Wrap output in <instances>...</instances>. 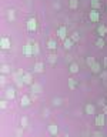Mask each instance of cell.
<instances>
[{
    "label": "cell",
    "mask_w": 107,
    "mask_h": 137,
    "mask_svg": "<svg viewBox=\"0 0 107 137\" xmlns=\"http://www.w3.org/2000/svg\"><path fill=\"white\" fill-rule=\"evenodd\" d=\"M104 123H106V119H104V114H98V116H96V120H94V124L97 126V127H103Z\"/></svg>",
    "instance_id": "277c9868"
},
{
    "label": "cell",
    "mask_w": 107,
    "mask_h": 137,
    "mask_svg": "<svg viewBox=\"0 0 107 137\" xmlns=\"http://www.w3.org/2000/svg\"><path fill=\"white\" fill-rule=\"evenodd\" d=\"M101 79H103V80H106V79H107V71H106V70L101 71Z\"/></svg>",
    "instance_id": "1f68e13d"
},
{
    "label": "cell",
    "mask_w": 107,
    "mask_h": 137,
    "mask_svg": "<svg viewBox=\"0 0 107 137\" xmlns=\"http://www.w3.org/2000/svg\"><path fill=\"white\" fill-rule=\"evenodd\" d=\"M27 124H29L27 117H21V120H20V126H21L23 128H24V127H27Z\"/></svg>",
    "instance_id": "7402d4cb"
},
{
    "label": "cell",
    "mask_w": 107,
    "mask_h": 137,
    "mask_svg": "<svg viewBox=\"0 0 107 137\" xmlns=\"http://www.w3.org/2000/svg\"><path fill=\"white\" fill-rule=\"evenodd\" d=\"M71 40H73V42H77V40H79V33H73V34H71Z\"/></svg>",
    "instance_id": "83f0119b"
},
{
    "label": "cell",
    "mask_w": 107,
    "mask_h": 137,
    "mask_svg": "<svg viewBox=\"0 0 107 137\" xmlns=\"http://www.w3.org/2000/svg\"><path fill=\"white\" fill-rule=\"evenodd\" d=\"M43 70H44V64H43L42 61H37V63L34 64V71H37V73H42Z\"/></svg>",
    "instance_id": "8fae6325"
},
{
    "label": "cell",
    "mask_w": 107,
    "mask_h": 137,
    "mask_svg": "<svg viewBox=\"0 0 107 137\" xmlns=\"http://www.w3.org/2000/svg\"><path fill=\"white\" fill-rule=\"evenodd\" d=\"M54 103H56V106H60L61 100H60V99H54Z\"/></svg>",
    "instance_id": "d6a6232c"
},
{
    "label": "cell",
    "mask_w": 107,
    "mask_h": 137,
    "mask_svg": "<svg viewBox=\"0 0 107 137\" xmlns=\"http://www.w3.org/2000/svg\"><path fill=\"white\" fill-rule=\"evenodd\" d=\"M96 46H97V47H104V40H103V37H98L97 40H96Z\"/></svg>",
    "instance_id": "44dd1931"
},
{
    "label": "cell",
    "mask_w": 107,
    "mask_h": 137,
    "mask_svg": "<svg viewBox=\"0 0 107 137\" xmlns=\"http://www.w3.org/2000/svg\"><path fill=\"white\" fill-rule=\"evenodd\" d=\"M63 46H64V49H71V46H73V40H71V39H69V37H67V39H64L63 40Z\"/></svg>",
    "instance_id": "7c38bea8"
},
{
    "label": "cell",
    "mask_w": 107,
    "mask_h": 137,
    "mask_svg": "<svg viewBox=\"0 0 107 137\" xmlns=\"http://www.w3.org/2000/svg\"><path fill=\"white\" fill-rule=\"evenodd\" d=\"M66 34H67V27H66V26H61V27L57 29V36L60 37L61 40L67 39V37H66Z\"/></svg>",
    "instance_id": "5b68a950"
},
{
    "label": "cell",
    "mask_w": 107,
    "mask_h": 137,
    "mask_svg": "<svg viewBox=\"0 0 107 137\" xmlns=\"http://www.w3.org/2000/svg\"><path fill=\"white\" fill-rule=\"evenodd\" d=\"M6 97H7V100H13L14 99V88H12V87L6 88Z\"/></svg>",
    "instance_id": "30bf717a"
},
{
    "label": "cell",
    "mask_w": 107,
    "mask_h": 137,
    "mask_svg": "<svg viewBox=\"0 0 107 137\" xmlns=\"http://www.w3.org/2000/svg\"><path fill=\"white\" fill-rule=\"evenodd\" d=\"M86 63H87V64H89V66H90V67H92L93 64L96 63V61H94V57H87V60H86Z\"/></svg>",
    "instance_id": "cb8c5ba5"
},
{
    "label": "cell",
    "mask_w": 107,
    "mask_h": 137,
    "mask_svg": "<svg viewBox=\"0 0 107 137\" xmlns=\"http://www.w3.org/2000/svg\"><path fill=\"white\" fill-rule=\"evenodd\" d=\"M56 59H57V57H56V54H50L49 56V63H56Z\"/></svg>",
    "instance_id": "4316f807"
},
{
    "label": "cell",
    "mask_w": 107,
    "mask_h": 137,
    "mask_svg": "<svg viewBox=\"0 0 107 137\" xmlns=\"http://www.w3.org/2000/svg\"><path fill=\"white\" fill-rule=\"evenodd\" d=\"M69 70H70V73H77V71H79V66H77V63H71L70 67H69Z\"/></svg>",
    "instance_id": "2e32d148"
},
{
    "label": "cell",
    "mask_w": 107,
    "mask_h": 137,
    "mask_svg": "<svg viewBox=\"0 0 107 137\" xmlns=\"http://www.w3.org/2000/svg\"><path fill=\"white\" fill-rule=\"evenodd\" d=\"M104 107V114H107V104H106V106H103Z\"/></svg>",
    "instance_id": "836d02e7"
},
{
    "label": "cell",
    "mask_w": 107,
    "mask_h": 137,
    "mask_svg": "<svg viewBox=\"0 0 107 137\" xmlns=\"http://www.w3.org/2000/svg\"><path fill=\"white\" fill-rule=\"evenodd\" d=\"M23 54L27 56V57H31V56H33V47H31L29 43L24 46V47H23Z\"/></svg>",
    "instance_id": "8992f818"
},
{
    "label": "cell",
    "mask_w": 107,
    "mask_h": 137,
    "mask_svg": "<svg viewBox=\"0 0 107 137\" xmlns=\"http://www.w3.org/2000/svg\"><path fill=\"white\" fill-rule=\"evenodd\" d=\"M64 137H69V136H67V134H66V136H64Z\"/></svg>",
    "instance_id": "d590c367"
},
{
    "label": "cell",
    "mask_w": 107,
    "mask_h": 137,
    "mask_svg": "<svg viewBox=\"0 0 107 137\" xmlns=\"http://www.w3.org/2000/svg\"><path fill=\"white\" fill-rule=\"evenodd\" d=\"M0 46H2V49H10V46H12V42H10L9 37H2L0 40Z\"/></svg>",
    "instance_id": "7a4b0ae2"
},
{
    "label": "cell",
    "mask_w": 107,
    "mask_h": 137,
    "mask_svg": "<svg viewBox=\"0 0 107 137\" xmlns=\"http://www.w3.org/2000/svg\"><path fill=\"white\" fill-rule=\"evenodd\" d=\"M9 19H10V20H14V12H13V10H10V12H9Z\"/></svg>",
    "instance_id": "f1b7e54d"
},
{
    "label": "cell",
    "mask_w": 107,
    "mask_h": 137,
    "mask_svg": "<svg viewBox=\"0 0 107 137\" xmlns=\"http://www.w3.org/2000/svg\"><path fill=\"white\" fill-rule=\"evenodd\" d=\"M97 31H98V34H100V37H103L104 34L107 33V27H106V26H103V25H101V26H98Z\"/></svg>",
    "instance_id": "9a60e30c"
},
{
    "label": "cell",
    "mask_w": 107,
    "mask_h": 137,
    "mask_svg": "<svg viewBox=\"0 0 107 137\" xmlns=\"http://www.w3.org/2000/svg\"><path fill=\"white\" fill-rule=\"evenodd\" d=\"M100 69H101V67H100V64H98V63H94L92 66V71H93V73H100V71H101Z\"/></svg>",
    "instance_id": "e0dca14e"
},
{
    "label": "cell",
    "mask_w": 107,
    "mask_h": 137,
    "mask_svg": "<svg viewBox=\"0 0 107 137\" xmlns=\"http://www.w3.org/2000/svg\"><path fill=\"white\" fill-rule=\"evenodd\" d=\"M104 66L107 67V57H104Z\"/></svg>",
    "instance_id": "e575fe53"
},
{
    "label": "cell",
    "mask_w": 107,
    "mask_h": 137,
    "mask_svg": "<svg viewBox=\"0 0 107 137\" xmlns=\"http://www.w3.org/2000/svg\"><path fill=\"white\" fill-rule=\"evenodd\" d=\"M21 79H23V83H24V84H29V86L33 84V77H31L30 73H24Z\"/></svg>",
    "instance_id": "52a82bcc"
},
{
    "label": "cell",
    "mask_w": 107,
    "mask_h": 137,
    "mask_svg": "<svg viewBox=\"0 0 107 137\" xmlns=\"http://www.w3.org/2000/svg\"><path fill=\"white\" fill-rule=\"evenodd\" d=\"M26 29H27L29 31H36V29H37V21H36V19L34 17H30L27 20V23H26Z\"/></svg>",
    "instance_id": "6da1fadb"
},
{
    "label": "cell",
    "mask_w": 107,
    "mask_h": 137,
    "mask_svg": "<svg viewBox=\"0 0 107 137\" xmlns=\"http://www.w3.org/2000/svg\"><path fill=\"white\" fill-rule=\"evenodd\" d=\"M30 103H31V97H29V96H23V97H21V100H20V104L23 107H27Z\"/></svg>",
    "instance_id": "9c48e42d"
},
{
    "label": "cell",
    "mask_w": 107,
    "mask_h": 137,
    "mask_svg": "<svg viewBox=\"0 0 107 137\" xmlns=\"http://www.w3.org/2000/svg\"><path fill=\"white\" fill-rule=\"evenodd\" d=\"M2 73H3V74L9 73V67H7V66H3V67H2Z\"/></svg>",
    "instance_id": "f546056e"
},
{
    "label": "cell",
    "mask_w": 107,
    "mask_h": 137,
    "mask_svg": "<svg viewBox=\"0 0 107 137\" xmlns=\"http://www.w3.org/2000/svg\"><path fill=\"white\" fill-rule=\"evenodd\" d=\"M0 107H2V109H6V107H7V101H6V100H2V103H0Z\"/></svg>",
    "instance_id": "4dcf8cb0"
},
{
    "label": "cell",
    "mask_w": 107,
    "mask_h": 137,
    "mask_svg": "<svg viewBox=\"0 0 107 137\" xmlns=\"http://www.w3.org/2000/svg\"><path fill=\"white\" fill-rule=\"evenodd\" d=\"M21 136H23V127L16 128V137H21Z\"/></svg>",
    "instance_id": "484cf974"
},
{
    "label": "cell",
    "mask_w": 107,
    "mask_h": 137,
    "mask_svg": "<svg viewBox=\"0 0 107 137\" xmlns=\"http://www.w3.org/2000/svg\"><path fill=\"white\" fill-rule=\"evenodd\" d=\"M47 49H50V50H54L56 49V42L53 39H50L49 42H47Z\"/></svg>",
    "instance_id": "ac0fdd59"
},
{
    "label": "cell",
    "mask_w": 107,
    "mask_h": 137,
    "mask_svg": "<svg viewBox=\"0 0 107 137\" xmlns=\"http://www.w3.org/2000/svg\"><path fill=\"white\" fill-rule=\"evenodd\" d=\"M100 6H101V4H100V2H98V0H92V7L94 10L100 9Z\"/></svg>",
    "instance_id": "ffe728a7"
},
{
    "label": "cell",
    "mask_w": 107,
    "mask_h": 137,
    "mask_svg": "<svg viewBox=\"0 0 107 137\" xmlns=\"http://www.w3.org/2000/svg\"><path fill=\"white\" fill-rule=\"evenodd\" d=\"M57 131H59V128H57V126H56V124H50L49 126V133L52 134V136H56Z\"/></svg>",
    "instance_id": "4fadbf2b"
},
{
    "label": "cell",
    "mask_w": 107,
    "mask_h": 137,
    "mask_svg": "<svg viewBox=\"0 0 107 137\" xmlns=\"http://www.w3.org/2000/svg\"><path fill=\"white\" fill-rule=\"evenodd\" d=\"M89 19H90L92 21H98V20H100V13H98L97 10H94V9L90 10V13H89Z\"/></svg>",
    "instance_id": "3957f363"
},
{
    "label": "cell",
    "mask_w": 107,
    "mask_h": 137,
    "mask_svg": "<svg viewBox=\"0 0 107 137\" xmlns=\"http://www.w3.org/2000/svg\"><path fill=\"white\" fill-rule=\"evenodd\" d=\"M84 111L87 113V114H94V106H93V104H87V106L84 107Z\"/></svg>",
    "instance_id": "5bb4252c"
},
{
    "label": "cell",
    "mask_w": 107,
    "mask_h": 137,
    "mask_svg": "<svg viewBox=\"0 0 107 137\" xmlns=\"http://www.w3.org/2000/svg\"><path fill=\"white\" fill-rule=\"evenodd\" d=\"M67 83H69V87H70L71 90L76 88V80H74V79H71V77H70V79L67 80Z\"/></svg>",
    "instance_id": "d6986e66"
},
{
    "label": "cell",
    "mask_w": 107,
    "mask_h": 137,
    "mask_svg": "<svg viewBox=\"0 0 107 137\" xmlns=\"http://www.w3.org/2000/svg\"><path fill=\"white\" fill-rule=\"evenodd\" d=\"M39 52H40V49H39V44H37V43H34V44H33V56L39 54Z\"/></svg>",
    "instance_id": "603a6c76"
},
{
    "label": "cell",
    "mask_w": 107,
    "mask_h": 137,
    "mask_svg": "<svg viewBox=\"0 0 107 137\" xmlns=\"http://www.w3.org/2000/svg\"><path fill=\"white\" fill-rule=\"evenodd\" d=\"M31 93L40 94V93H42V86H40L39 83H33V84H31Z\"/></svg>",
    "instance_id": "ba28073f"
},
{
    "label": "cell",
    "mask_w": 107,
    "mask_h": 137,
    "mask_svg": "<svg viewBox=\"0 0 107 137\" xmlns=\"http://www.w3.org/2000/svg\"><path fill=\"white\" fill-rule=\"evenodd\" d=\"M79 3H77V0H70V7L71 9H77Z\"/></svg>",
    "instance_id": "d4e9b609"
}]
</instances>
